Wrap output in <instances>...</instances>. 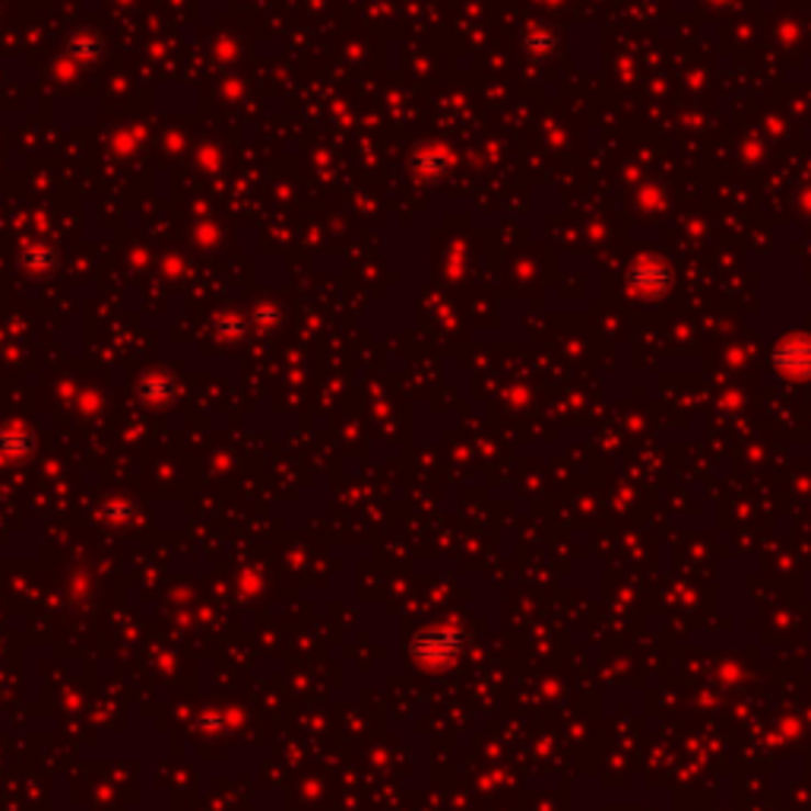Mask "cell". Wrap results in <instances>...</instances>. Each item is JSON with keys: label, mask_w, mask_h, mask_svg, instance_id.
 I'll return each instance as SVG.
<instances>
[{"label": "cell", "mask_w": 811, "mask_h": 811, "mask_svg": "<svg viewBox=\"0 0 811 811\" xmlns=\"http://www.w3.org/2000/svg\"><path fill=\"white\" fill-rule=\"evenodd\" d=\"M780 364L792 374H811V339H789L780 346Z\"/></svg>", "instance_id": "6da1fadb"}, {"label": "cell", "mask_w": 811, "mask_h": 811, "mask_svg": "<svg viewBox=\"0 0 811 811\" xmlns=\"http://www.w3.org/2000/svg\"><path fill=\"white\" fill-rule=\"evenodd\" d=\"M70 52L80 55L83 60H92V57L102 52V38H99V35H77V38L70 42Z\"/></svg>", "instance_id": "7a4b0ae2"}]
</instances>
